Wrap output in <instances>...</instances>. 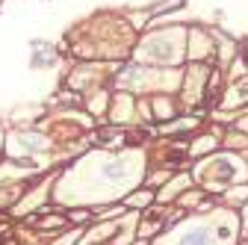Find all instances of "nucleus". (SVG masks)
Wrapping results in <instances>:
<instances>
[]
</instances>
